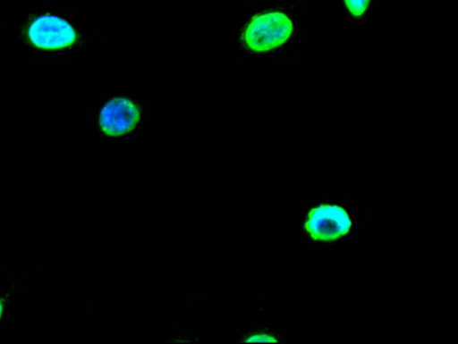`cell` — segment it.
<instances>
[{
	"label": "cell",
	"instance_id": "obj_2",
	"mask_svg": "<svg viewBox=\"0 0 458 344\" xmlns=\"http://www.w3.org/2000/svg\"><path fill=\"white\" fill-rule=\"evenodd\" d=\"M305 229L314 239L336 240L349 235L353 229V220L345 208L336 205H320L310 212Z\"/></svg>",
	"mask_w": 458,
	"mask_h": 344
},
{
	"label": "cell",
	"instance_id": "obj_1",
	"mask_svg": "<svg viewBox=\"0 0 458 344\" xmlns=\"http://www.w3.org/2000/svg\"><path fill=\"white\" fill-rule=\"evenodd\" d=\"M293 26L282 12H268L255 16L243 32L245 46L257 53L273 51L288 42Z\"/></svg>",
	"mask_w": 458,
	"mask_h": 344
},
{
	"label": "cell",
	"instance_id": "obj_6",
	"mask_svg": "<svg viewBox=\"0 0 458 344\" xmlns=\"http://www.w3.org/2000/svg\"><path fill=\"white\" fill-rule=\"evenodd\" d=\"M247 342H276V339L271 334L267 333H257L252 334L245 340Z\"/></svg>",
	"mask_w": 458,
	"mask_h": 344
},
{
	"label": "cell",
	"instance_id": "obj_7",
	"mask_svg": "<svg viewBox=\"0 0 458 344\" xmlns=\"http://www.w3.org/2000/svg\"><path fill=\"white\" fill-rule=\"evenodd\" d=\"M2 313H3V306H2V302H0V317H2Z\"/></svg>",
	"mask_w": 458,
	"mask_h": 344
},
{
	"label": "cell",
	"instance_id": "obj_3",
	"mask_svg": "<svg viewBox=\"0 0 458 344\" xmlns=\"http://www.w3.org/2000/svg\"><path fill=\"white\" fill-rule=\"evenodd\" d=\"M28 37L35 46L43 49H61L76 42L75 29L65 20L53 15L35 19L28 29Z\"/></svg>",
	"mask_w": 458,
	"mask_h": 344
},
{
	"label": "cell",
	"instance_id": "obj_5",
	"mask_svg": "<svg viewBox=\"0 0 458 344\" xmlns=\"http://www.w3.org/2000/svg\"><path fill=\"white\" fill-rule=\"evenodd\" d=\"M370 0H345L346 7L350 13L354 16H360L365 13Z\"/></svg>",
	"mask_w": 458,
	"mask_h": 344
},
{
	"label": "cell",
	"instance_id": "obj_4",
	"mask_svg": "<svg viewBox=\"0 0 458 344\" xmlns=\"http://www.w3.org/2000/svg\"><path fill=\"white\" fill-rule=\"evenodd\" d=\"M140 118V112L133 102L125 97L113 98L102 106L100 129L109 137H120L136 129Z\"/></svg>",
	"mask_w": 458,
	"mask_h": 344
}]
</instances>
